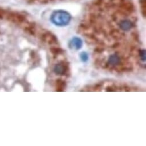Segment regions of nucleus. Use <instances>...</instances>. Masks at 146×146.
I'll return each instance as SVG.
<instances>
[{"label":"nucleus","mask_w":146,"mask_h":146,"mask_svg":"<svg viewBox=\"0 0 146 146\" xmlns=\"http://www.w3.org/2000/svg\"><path fill=\"white\" fill-rule=\"evenodd\" d=\"M52 22L58 26H64L67 25L70 20V16L68 13L63 11H55L51 16Z\"/></svg>","instance_id":"1"},{"label":"nucleus","mask_w":146,"mask_h":146,"mask_svg":"<svg viewBox=\"0 0 146 146\" xmlns=\"http://www.w3.org/2000/svg\"><path fill=\"white\" fill-rule=\"evenodd\" d=\"M83 45V42L82 40L78 37H75L73 38L69 44L71 48L74 49H79L82 48Z\"/></svg>","instance_id":"2"},{"label":"nucleus","mask_w":146,"mask_h":146,"mask_svg":"<svg viewBox=\"0 0 146 146\" xmlns=\"http://www.w3.org/2000/svg\"><path fill=\"white\" fill-rule=\"evenodd\" d=\"M120 27L124 31H128L132 27V23L128 20H123L120 23Z\"/></svg>","instance_id":"3"},{"label":"nucleus","mask_w":146,"mask_h":146,"mask_svg":"<svg viewBox=\"0 0 146 146\" xmlns=\"http://www.w3.org/2000/svg\"><path fill=\"white\" fill-rule=\"evenodd\" d=\"M120 61L119 57L116 55L111 56L108 60V62L110 65H117Z\"/></svg>","instance_id":"4"},{"label":"nucleus","mask_w":146,"mask_h":146,"mask_svg":"<svg viewBox=\"0 0 146 146\" xmlns=\"http://www.w3.org/2000/svg\"><path fill=\"white\" fill-rule=\"evenodd\" d=\"M54 72L56 74L60 75L62 74V73L64 72V68L61 65H57L54 68Z\"/></svg>","instance_id":"5"},{"label":"nucleus","mask_w":146,"mask_h":146,"mask_svg":"<svg viewBox=\"0 0 146 146\" xmlns=\"http://www.w3.org/2000/svg\"><path fill=\"white\" fill-rule=\"evenodd\" d=\"M80 58L84 62L87 61L88 59V56L87 53H86V52H82L80 54Z\"/></svg>","instance_id":"6"}]
</instances>
